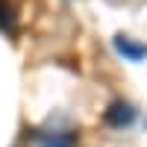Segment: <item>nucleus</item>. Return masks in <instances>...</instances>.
<instances>
[{
    "mask_svg": "<svg viewBox=\"0 0 147 147\" xmlns=\"http://www.w3.org/2000/svg\"><path fill=\"white\" fill-rule=\"evenodd\" d=\"M103 121H106L109 127H115V129H124V127H129L132 121H136V109H132L127 100H115L112 106L106 109Z\"/></svg>",
    "mask_w": 147,
    "mask_h": 147,
    "instance_id": "obj_1",
    "label": "nucleus"
},
{
    "mask_svg": "<svg viewBox=\"0 0 147 147\" xmlns=\"http://www.w3.org/2000/svg\"><path fill=\"white\" fill-rule=\"evenodd\" d=\"M35 147H77V136L65 129H53V132H32Z\"/></svg>",
    "mask_w": 147,
    "mask_h": 147,
    "instance_id": "obj_2",
    "label": "nucleus"
},
{
    "mask_svg": "<svg viewBox=\"0 0 147 147\" xmlns=\"http://www.w3.org/2000/svg\"><path fill=\"white\" fill-rule=\"evenodd\" d=\"M115 50H118L121 56L132 59V62H138V59L147 56V44H136L132 38H127V35H118V38H115Z\"/></svg>",
    "mask_w": 147,
    "mask_h": 147,
    "instance_id": "obj_3",
    "label": "nucleus"
},
{
    "mask_svg": "<svg viewBox=\"0 0 147 147\" xmlns=\"http://www.w3.org/2000/svg\"><path fill=\"white\" fill-rule=\"evenodd\" d=\"M0 30L9 35L18 32V9L12 0H0Z\"/></svg>",
    "mask_w": 147,
    "mask_h": 147,
    "instance_id": "obj_4",
    "label": "nucleus"
}]
</instances>
